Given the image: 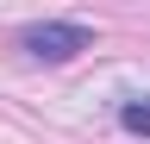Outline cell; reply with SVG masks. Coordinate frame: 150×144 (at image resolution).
<instances>
[{
	"label": "cell",
	"mask_w": 150,
	"mask_h": 144,
	"mask_svg": "<svg viewBox=\"0 0 150 144\" xmlns=\"http://www.w3.org/2000/svg\"><path fill=\"white\" fill-rule=\"evenodd\" d=\"M119 125L131 138H150V94H131L125 106H119Z\"/></svg>",
	"instance_id": "cell-2"
},
{
	"label": "cell",
	"mask_w": 150,
	"mask_h": 144,
	"mask_svg": "<svg viewBox=\"0 0 150 144\" xmlns=\"http://www.w3.org/2000/svg\"><path fill=\"white\" fill-rule=\"evenodd\" d=\"M88 44H94V31L75 25V19H31V25H19V50L31 63H69Z\"/></svg>",
	"instance_id": "cell-1"
}]
</instances>
